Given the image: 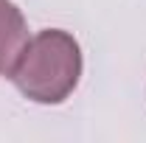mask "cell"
I'll use <instances>...</instances> for the list:
<instances>
[{"mask_svg": "<svg viewBox=\"0 0 146 143\" xmlns=\"http://www.w3.org/2000/svg\"><path fill=\"white\" fill-rule=\"evenodd\" d=\"M25 45H28V28L23 11L11 0H0V76H11Z\"/></svg>", "mask_w": 146, "mask_h": 143, "instance_id": "7a4b0ae2", "label": "cell"}, {"mask_svg": "<svg viewBox=\"0 0 146 143\" xmlns=\"http://www.w3.org/2000/svg\"><path fill=\"white\" fill-rule=\"evenodd\" d=\"M82 76V51L68 31L48 28L28 39L11 70L17 90L36 104H62Z\"/></svg>", "mask_w": 146, "mask_h": 143, "instance_id": "6da1fadb", "label": "cell"}]
</instances>
